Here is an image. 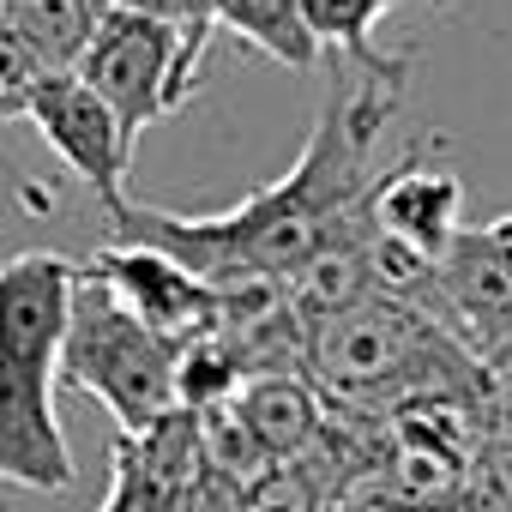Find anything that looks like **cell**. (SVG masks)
I'll list each match as a JSON object with an SVG mask.
<instances>
[{"instance_id": "1", "label": "cell", "mask_w": 512, "mask_h": 512, "mask_svg": "<svg viewBox=\"0 0 512 512\" xmlns=\"http://www.w3.org/2000/svg\"><path fill=\"white\" fill-rule=\"evenodd\" d=\"M398 91H404V55H392L374 73H350V85L332 91V103L320 109L290 175H278L272 187H253L241 205L211 211V217H181V211L139 205V199H115L109 241L169 253L205 290L247 284V278L290 284L314 253L338 247L344 235L368 223V193L380 181L374 157L398 109Z\"/></svg>"}, {"instance_id": "2", "label": "cell", "mask_w": 512, "mask_h": 512, "mask_svg": "<svg viewBox=\"0 0 512 512\" xmlns=\"http://www.w3.org/2000/svg\"><path fill=\"white\" fill-rule=\"evenodd\" d=\"M302 374L338 416L386 422L410 404H482L488 368L416 296H368L302 338Z\"/></svg>"}, {"instance_id": "3", "label": "cell", "mask_w": 512, "mask_h": 512, "mask_svg": "<svg viewBox=\"0 0 512 512\" xmlns=\"http://www.w3.org/2000/svg\"><path fill=\"white\" fill-rule=\"evenodd\" d=\"M73 278L79 260L43 247L0 260V482L31 494L73 488V452L55 416Z\"/></svg>"}, {"instance_id": "4", "label": "cell", "mask_w": 512, "mask_h": 512, "mask_svg": "<svg viewBox=\"0 0 512 512\" xmlns=\"http://www.w3.org/2000/svg\"><path fill=\"white\" fill-rule=\"evenodd\" d=\"M61 380L91 392L121 422V434H145L175 410V344L145 332L103 284L79 272L61 332Z\"/></svg>"}, {"instance_id": "5", "label": "cell", "mask_w": 512, "mask_h": 512, "mask_svg": "<svg viewBox=\"0 0 512 512\" xmlns=\"http://www.w3.org/2000/svg\"><path fill=\"white\" fill-rule=\"evenodd\" d=\"M199 55H205V43L181 37V31L163 25V19L109 13L73 73H79V79L97 91V103L121 121V139L139 145V133H145L151 121L175 115V109L187 103V91L199 85Z\"/></svg>"}, {"instance_id": "6", "label": "cell", "mask_w": 512, "mask_h": 512, "mask_svg": "<svg viewBox=\"0 0 512 512\" xmlns=\"http://www.w3.org/2000/svg\"><path fill=\"white\" fill-rule=\"evenodd\" d=\"M7 115H25L43 145L103 199V211L115 199H127V169H133V145L121 139V121L97 103V91L79 79V73H49L37 85H25L7 109H0V121Z\"/></svg>"}, {"instance_id": "7", "label": "cell", "mask_w": 512, "mask_h": 512, "mask_svg": "<svg viewBox=\"0 0 512 512\" xmlns=\"http://www.w3.org/2000/svg\"><path fill=\"white\" fill-rule=\"evenodd\" d=\"M79 272L91 284H103L115 296V308H127L145 332H157L163 344H187L205 338L217 320V290H205L193 272H181L169 253L157 247H133V241H109L91 260H79Z\"/></svg>"}, {"instance_id": "8", "label": "cell", "mask_w": 512, "mask_h": 512, "mask_svg": "<svg viewBox=\"0 0 512 512\" xmlns=\"http://www.w3.org/2000/svg\"><path fill=\"white\" fill-rule=\"evenodd\" d=\"M458 211H464V181L452 169L428 163L422 145H410L392 169H380V181L368 193L374 235L398 241L404 253H416V260H428V266L446 253V241L464 229Z\"/></svg>"}, {"instance_id": "9", "label": "cell", "mask_w": 512, "mask_h": 512, "mask_svg": "<svg viewBox=\"0 0 512 512\" xmlns=\"http://www.w3.org/2000/svg\"><path fill=\"white\" fill-rule=\"evenodd\" d=\"M199 482V428L187 410H169L145 434H121L109 452V494L97 512H187Z\"/></svg>"}, {"instance_id": "10", "label": "cell", "mask_w": 512, "mask_h": 512, "mask_svg": "<svg viewBox=\"0 0 512 512\" xmlns=\"http://www.w3.org/2000/svg\"><path fill=\"white\" fill-rule=\"evenodd\" d=\"M223 404L235 410V422L247 428V440L260 446L272 464H296L320 440V428H326V398L314 392V380L302 368H290V374H253Z\"/></svg>"}, {"instance_id": "11", "label": "cell", "mask_w": 512, "mask_h": 512, "mask_svg": "<svg viewBox=\"0 0 512 512\" xmlns=\"http://www.w3.org/2000/svg\"><path fill=\"white\" fill-rule=\"evenodd\" d=\"M0 19L43 73H73L109 19V0H0Z\"/></svg>"}, {"instance_id": "12", "label": "cell", "mask_w": 512, "mask_h": 512, "mask_svg": "<svg viewBox=\"0 0 512 512\" xmlns=\"http://www.w3.org/2000/svg\"><path fill=\"white\" fill-rule=\"evenodd\" d=\"M217 25H223L229 37H241L247 49L272 55L278 67L308 73V67L320 61L314 37H308V25H302V0H211V31H217Z\"/></svg>"}, {"instance_id": "13", "label": "cell", "mask_w": 512, "mask_h": 512, "mask_svg": "<svg viewBox=\"0 0 512 512\" xmlns=\"http://www.w3.org/2000/svg\"><path fill=\"white\" fill-rule=\"evenodd\" d=\"M398 7V0H302V25L314 37V49L338 55L350 73H374L386 67L392 55L374 49V25Z\"/></svg>"}, {"instance_id": "14", "label": "cell", "mask_w": 512, "mask_h": 512, "mask_svg": "<svg viewBox=\"0 0 512 512\" xmlns=\"http://www.w3.org/2000/svg\"><path fill=\"white\" fill-rule=\"evenodd\" d=\"M247 512H332V494L308 464H278L247 488Z\"/></svg>"}, {"instance_id": "15", "label": "cell", "mask_w": 512, "mask_h": 512, "mask_svg": "<svg viewBox=\"0 0 512 512\" xmlns=\"http://www.w3.org/2000/svg\"><path fill=\"white\" fill-rule=\"evenodd\" d=\"M332 512H398V506H392V500H380L374 488H356V494H344Z\"/></svg>"}]
</instances>
